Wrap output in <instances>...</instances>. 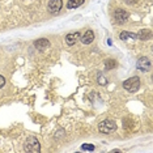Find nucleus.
Masks as SVG:
<instances>
[{
  "mask_svg": "<svg viewBox=\"0 0 153 153\" xmlns=\"http://www.w3.org/2000/svg\"><path fill=\"white\" fill-rule=\"evenodd\" d=\"M41 151V144L36 137L30 136L26 139L25 141V152H30V153H38Z\"/></svg>",
  "mask_w": 153,
  "mask_h": 153,
  "instance_id": "obj_3",
  "label": "nucleus"
},
{
  "mask_svg": "<svg viewBox=\"0 0 153 153\" xmlns=\"http://www.w3.org/2000/svg\"><path fill=\"white\" fill-rule=\"evenodd\" d=\"M136 67H137V69H140L141 72H148V71H151V68H152L151 60H149L147 56H141V58L137 60Z\"/></svg>",
  "mask_w": 153,
  "mask_h": 153,
  "instance_id": "obj_5",
  "label": "nucleus"
},
{
  "mask_svg": "<svg viewBox=\"0 0 153 153\" xmlns=\"http://www.w3.org/2000/svg\"><path fill=\"white\" fill-rule=\"evenodd\" d=\"M100 84H103V85H105L106 84V80H105V77H101V76H100Z\"/></svg>",
  "mask_w": 153,
  "mask_h": 153,
  "instance_id": "obj_17",
  "label": "nucleus"
},
{
  "mask_svg": "<svg viewBox=\"0 0 153 153\" xmlns=\"http://www.w3.org/2000/svg\"><path fill=\"white\" fill-rule=\"evenodd\" d=\"M115 65H117V63L114 59H106L105 60V68L106 69H111V68L115 67Z\"/></svg>",
  "mask_w": 153,
  "mask_h": 153,
  "instance_id": "obj_13",
  "label": "nucleus"
},
{
  "mask_svg": "<svg viewBox=\"0 0 153 153\" xmlns=\"http://www.w3.org/2000/svg\"><path fill=\"white\" fill-rule=\"evenodd\" d=\"M136 37L139 38V39L148 41V39H151V37H152V32L148 30V29H144V30H141L139 34H136Z\"/></svg>",
  "mask_w": 153,
  "mask_h": 153,
  "instance_id": "obj_10",
  "label": "nucleus"
},
{
  "mask_svg": "<svg viewBox=\"0 0 153 153\" xmlns=\"http://www.w3.org/2000/svg\"><path fill=\"white\" fill-rule=\"evenodd\" d=\"M48 46H50V42H48V39H46V38H39V39H37L36 42H34V47L39 51L46 50Z\"/></svg>",
  "mask_w": 153,
  "mask_h": 153,
  "instance_id": "obj_8",
  "label": "nucleus"
},
{
  "mask_svg": "<svg viewBox=\"0 0 153 153\" xmlns=\"http://www.w3.org/2000/svg\"><path fill=\"white\" fill-rule=\"evenodd\" d=\"M85 0H69V1L67 3V8L69 9H75V8H79L80 5L84 4Z\"/></svg>",
  "mask_w": 153,
  "mask_h": 153,
  "instance_id": "obj_11",
  "label": "nucleus"
},
{
  "mask_svg": "<svg viewBox=\"0 0 153 153\" xmlns=\"http://www.w3.org/2000/svg\"><path fill=\"white\" fill-rule=\"evenodd\" d=\"M123 88L130 93H135L137 92L139 88H140V79L137 76H134V77L127 79L126 81L123 82Z\"/></svg>",
  "mask_w": 153,
  "mask_h": 153,
  "instance_id": "obj_1",
  "label": "nucleus"
},
{
  "mask_svg": "<svg viewBox=\"0 0 153 153\" xmlns=\"http://www.w3.org/2000/svg\"><path fill=\"white\" fill-rule=\"evenodd\" d=\"M124 1L127 3V4H130V5H132V4H135V3H137V0H124Z\"/></svg>",
  "mask_w": 153,
  "mask_h": 153,
  "instance_id": "obj_16",
  "label": "nucleus"
},
{
  "mask_svg": "<svg viewBox=\"0 0 153 153\" xmlns=\"http://www.w3.org/2000/svg\"><path fill=\"white\" fill-rule=\"evenodd\" d=\"M81 151L92 152V151H94V145H93V144H82L81 145Z\"/></svg>",
  "mask_w": 153,
  "mask_h": 153,
  "instance_id": "obj_14",
  "label": "nucleus"
},
{
  "mask_svg": "<svg viewBox=\"0 0 153 153\" xmlns=\"http://www.w3.org/2000/svg\"><path fill=\"white\" fill-rule=\"evenodd\" d=\"M4 85H5V79L1 75H0V88H3Z\"/></svg>",
  "mask_w": 153,
  "mask_h": 153,
  "instance_id": "obj_15",
  "label": "nucleus"
},
{
  "mask_svg": "<svg viewBox=\"0 0 153 153\" xmlns=\"http://www.w3.org/2000/svg\"><path fill=\"white\" fill-rule=\"evenodd\" d=\"M117 130V124L114 120H102L101 123L98 124V131L101 132V134H106V135H110L113 134L114 131Z\"/></svg>",
  "mask_w": 153,
  "mask_h": 153,
  "instance_id": "obj_2",
  "label": "nucleus"
},
{
  "mask_svg": "<svg viewBox=\"0 0 153 153\" xmlns=\"http://www.w3.org/2000/svg\"><path fill=\"white\" fill-rule=\"evenodd\" d=\"M93 39H94V33L92 32V30H86L84 33V36L80 37V41H81L84 45H89L93 42Z\"/></svg>",
  "mask_w": 153,
  "mask_h": 153,
  "instance_id": "obj_9",
  "label": "nucleus"
},
{
  "mask_svg": "<svg viewBox=\"0 0 153 153\" xmlns=\"http://www.w3.org/2000/svg\"><path fill=\"white\" fill-rule=\"evenodd\" d=\"M119 38H120V39H123V41H126V39H135V38H137V37H136V34H134V33L122 32L119 34Z\"/></svg>",
  "mask_w": 153,
  "mask_h": 153,
  "instance_id": "obj_12",
  "label": "nucleus"
},
{
  "mask_svg": "<svg viewBox=\"0 0 153 153\" xmlns=\"http://www.w3.org/2000/svg\"><path fill=\"white\" fill-rule=\"evenodd\" d=\"M128 12L127 11H124V9H122V8H118L115 13H114V19H115V22L117 24H119V25H122V24H124V22H127V20H128Z\"/></svg>",
  "mask_w": 153,
  "mask_h": 153,
  "instance_id": "obj_4",
  "label": "nucleus"
},
{
  "mask_svg": "<svg viewBox=\"0 0 153 153\" xmlns=\"http://www.w3.org/2000/svg\"><path fill=\"white\" fill-rule=\"evenodd\" d=\"M63 8V0H50L47 5V9L50 13H58Z\"/></svg>",
  "mask_w": 153,
  "mask_h": 153,
  "instance_id": "obj_6",
  "label": "nucleus"
},
{
  "mask_svg": "<svg viewBox=\"0 0 153 153\" xmlns=\"http://www.w3.org/2000/svg\"><path fill=\"white\" fill-rule=\"evenodd\" d=\"M80 37H81V34H80L79 32L67 34V36H65V43H67L68 46H74V45L80 39Z\"/></svg>",
  "mask_w": 153,
  "mask_h": 153,
  "instance_id": "obj_7",
  "label": "nucleus"
}]
</instances>
